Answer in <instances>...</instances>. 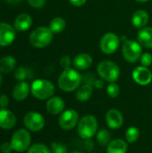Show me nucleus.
<instances>
[{
	"instance_id": "obj_1",
	"label": "nucleus",
	"mask_w": 152,
	"mask_h": 153,
	"mask_svg": "<svg viewBox=\"0 0 152 153\" xmlns=\"http://www.w3.org/2000/svg\"><path fill=\"white\" fill-rule=\"evenodd\" d=\"M82 75L73 68H65L63 73L60 74L57 83L59 88L66 92L73 91L80 87L82 83Z\"/></svg>"
},
{
	"instance_id": "obj_2",
	"label": "nucleus",
	"mask_w": 152,
	"mask_h": 153,
	"mask_svg": "<svg viewBox=\"0 0 152 153\" xmlns=\"http://www.w3.org/2000/svg\"><path fill=\"white\" fill-rule=\"evenodd\" d=\"M98 130V121L94 116L87 115L82 117L77 125V132L81 138L89 140L94 136Z\"/></svg>"
},
{
	"instance_id": "obj_3",
	"label": "nucleus",
	"mask_w": 152,
	"mask_h": 153,
	"mask_svg": "<svg viewBox=\"0 0 152 153\" xmlns=\"http://www.w3.org/2000/svg\"><path fill=\"white\" fill-rule=\"evenodd\" d=\"M98 74L104 81L115 82L119 79L120 69L116 63L109 60H105L99 64Z\"/></svg>"
},
{
	"instance_id": "obj_4",
	"label": "nucleus",
	"mask_w": 152,
	"mask_h": 153,
	"mask_svg": "<svg viewBox=\"0 0 152 153\" xmlns=\"http://www.w3.org/2000/svg\"><path fill=\"white\" fill-rule=\"evenodd\" d=\"M32 95L39 100H47L52 97L55 92L54 84L47 80H36L32 82L30 88Z\"/></svg>"
},
{
	"instance_id": "obj_5",
	"label": "nucleus",
	"mask_w": 152,
	"mask_h": 153,
	"mask_svg": "<svg viewBox=\"0 0 152 153\" xmlns=\"http://www.w3.org/2000/svg\"><path fill=\"white\" fill-rule=\"evenodd\" d=\"M53 40V32L49 28L39 27L35 29L30 36V42L36 48H44Z\"/></svg>"
},
{
	"instance_id": "obj_6",
	"label": "nucleus",
	"mask_w": 152,
	"mask_h": 153,
	"mask_svg": "<svg viewBox=\"0 0 152 153\" xmlns=\"http://www.w3.org/2000/svg\"><path fill=\"white\" fill-rule=\"evenodd\" d=\"M31 142L30 133L25 129H19L12 135L10 143L13 151L17 152H23L29 149Z\"/></svg>"
},
{
	"instance_id": "obj_7",
	"label": "nucleus",
	"mask_w": 152,
	"mask_h": 153,
	"mask_svg": "<svg viewBox=\"0 0 152 153\" xmlns=\"http://www.w3.org/2000/svg\"><path fill=\"white\" fill-rule=\"evenodd\" d=\"M122 53L127 62L134 63L142 56L141 44L134 40H125L123 45Z\"/></svg>"
},
{
	"instance_id": "obj_8",
	"label": "nucleus",
	"mask_w": 152,
	"mask_h": 153,
	"mask_svg": "<svg viewBox=\"0 0 152 153\" xmlns=\"http://www.w3.org/2000/svg\"><path fill=\"white\" fill-rule=\"evenodd\" d=\"M120 44V39L118 36L113 32L106 33L100 39V49L103 53L107 55L114 54Z\"/></svg>"
},
{
	"instance_id": "obj_9",
	"label": "nucleus",
	"mask_w": 152,
	"mask_h": 153,
	"mask_svg": "<svg viewBox=\"0 0 152 153\" xmlns=\"http://www.w3.org/2000/svg\"><path fill=\"white\" fill-rule=\"evenodd\" d=\"M23 124L27 129L32 132L40 131L45 126L44 117L37 112H29L24 116Z\"/></svg>"
},
{
	"instance_id": "obj_10",
	"label": "nucleus",
	"mask_w": 152,
	"mask_h": 153,
	"mask_svg": "<svg viewBox=\"0 0 152 153\" xmlns=\"http://www.w3.org/2000/svg\"><path fill=\"white\" fill-rule=\"evenodd\" d=\"M58 123L62 129L71 130L78 125L79 115L74 109H67L61 114Z\"/></svg>"
},
{
	"instance_id": "obj_11",
	"label": "nucleus",
	"mask_w": 152,
	"mask_h": 153,
	"mask_svg": "<svg viewBox=\"0 0 152 153\" xmlns=\"http://www.w3.org/2000/svg\"><path fill=\"white\" fill-rule=\"evenodd\" d=\"M133 79L140 85H148L152 81V73L146 66H137L133 72Z\"/></svg>"
},
{
	"instance_id": "obj_12",
	"label": "nucleus",
	"mask_w": 152,
	"mask_h": 153,
	"mask_svg": "<svg viewBox=\"0 0 152 153\" xmlns=\"http://www.w3.org/2000/svg\"><path fill=\"white\" fill-rule=\"evenodd\" d=\"M14 38V29L8 23L0 22V46H9L10 44L13 43Z\"/></svg>"
},
{
	"instance_id": "obj_13",
	"label": "nucleus",
	"mask_w": 152,
	"mask_h": 153,
	"mask_svg": "<svg viewBox=\"0 0 152 153\" xmlns=\"http://www.w3.org/2000/svg\"><path fill=\"white\" fill-rule=\"evenodd\" d=\"M106 123L111 129H119L124 124V117L119 110L111 108L106 114Z\"/></svg>"
},
{
	"instance_id": "obj_14",
	"label": "nucleus",
	"mask_w": 152,
	"mask_h": 153,
	"mask_svg": "<svg viewBox=\"0 0 152 153\" xmlns=\"http://www.w3.org/2000/svg\"><path fill=\"white\" fill-rule=\"evenodd\" d=\"M16 125V117L15 115L6 109L1 108L0 109V127L4 130L12 129Z\"/></svg>"
},
{
	"instance_id": "obj_15",
	"label": "nucleus",
	"mask_w": 152,
	"mask_h": 153,
	"mask_svg": "<svg viewBox=\"0 0 152 153\" xmlns=\"http://www.w3.org/2000/svg\"><path fill=\"white\" fill-rule=\"evenodd\" d=\"M46 108L49 114L58 115L65 109V101L59 97H53L47 100Z\"/></svg>"
},
{
	"instance_id": "obj_16",
	"label": "nucleus",
	"mask_w": 152,
	"mask_h": 153,
	"mask_svg": "<svg viewBox=\"0 0 152 153\" xmlns=\"http://www.w3.org/2000/svg\"><path fill=\"white\" fill-rule=\"evenodd\" d=\"M73 66L78 70H85L91 66L92 57L89 54H80L76 56L73 61Z\"/></svg>"
},
{
	"instance_id": "obj_17",
	"label": "nucleus",
	"mask_w": 152,
	"mask_h": 153,
	"mask_svg": "<svg viewBox=\"0 0 152 153\" xmlns=\"http://www.w3.org/2000/svg\"><path fill=\"white\" fill-rule=\"evenodd\" d=\"M30 92V86L25 82H21L15 85L13 91V97L18 101L25 100Z\"/></svg>"
},
{
	"instance_id": "obj_18",
	"label": "nucleus",
	"mask_w": 152,
	"mask_h": 153,
	"mask_svg": "<svg viewBox=\"0 0 152 153\" xmlns=\"http://www.w3.org/2000/svg\"><path fill=\"white\" fill-rule=\"evenodd\" d=\"M32 25V18L27 13H22L18 15L14 21V27L20 31H25Z\"/></svg>"
},
{
	"instance_id": "obj_19",
	"label": "nucleus",
	"mask_w": 152,
	"mask_h": 153,
	"mask_svg": "<svg viewBox=\"0 0 152 153\" xmlns=\"http://www.w3.org/2000/svg\"><path fill=\"white\" fill-rule=\"evenodd\" d=\"M139 43L147 48H152V27H147L142 29L138 32Z\"/></svg>"
},
{
	"instance_id": "obj_20",
	"label": "nucleus",
	"mask_w": 152,
	"mask_h": 153,
	"mask_svg": "<svg viewBox=\"0 0 152 153\" xmlns=\"http://www.w3.org/2000/svg\"><path fill=\"white\" fill-rule=\"evenodd\" d=\"M149 22V14L144 10H138L134 12L132 17L133 25L135 28H143Z\"/></svg>"
},
{
	"instance_id": "obj_21",
	"label": "nucleus",
	"mask_w": 152,
	"mask_h": 153,
	"mask_svg": "<svg viewBox=\"0 0 152 153\" xmlns=\"http://www.w3.org/2000/svg\"><path fill=\"white\" fill-rule=\"evenodd\" d=\"M127 148V143L125 141L116 139L111 141L107 146V153H126Z\"/></svg>"
},
{
	"instance_id": "obj_22",
	"label": "nucleus",
	"mask_w": 152,
	"mask_h": 153,
	"mask_svg": "<svg viewBox=\"0 0 152 153\" xmlns=\"http://www.w3.org/2000/svg\"><path fill=\"white\" fill-rule=\"evenodd\" d=\"M92 94V85L90 83H85L81 86L76 92V99L79 101L84 102L90 100Z\"/></svg>"
},
{
	"instance_id": "obj_23",
	"label": "nucleus",
	"mask_w": 152,
	"mask_h": 153,
	"mask_svg": "<svg viewBox=\"0 0 152 153\" xmlns=\"http://www.w3.org/2000/svg\"><path fill=\"white\" fill-rule=\"evenodd\" d=\"M16 61L13 56H4L0 59V72L4 74H9L14 69Z\"/></svg>"
},
{
	"instance_id": "obj_24",
	"label": "nucleus",
	"mask_w": 152,
	"mask_h": 153,
	"mask_svg": "<svg viewBox=\"0 0 152 153\" xmlns=\"http://www.w3.org/2000/svg\"><path fill=\"white\" fill-rule=\"evenodd\" d=\"M66 23L65 19L62 17H56L54 18L49 24V29L53 33H60L65 29Z\"/></svg>"
},
{
	"instance_id": "obj_25",
	"label": "nucleus",
	"mask_w": 152,
	"mask_h": 153,
	"mask_svg": "<svg viewBox=\"0 0 152 153\" xmlns=\"http://www.w3.org/2000/svg\"><path fill=\"white\" fill-rule=\"evenodd\" d=\"M98 143L102 146H108L111 142V134L107 129H102L97 134Z\"/></svg>"
},
{
	"instance_id": "obj_26",
	"label": "nucleus",
	"mask_w": 152,
	"mask_h": 153,
	"mask_svg": "<svg viewBox=\"0 0 152 153\" xmlns=\"http://www.w3.org/2000/svg\"><path fill=\"white\" fill-rule=\"evenodd\" d=\"M140 137V131L137 127L132 126L129 127L125 132V138L129 143H135Z\"/></svg>"
},
{
	"instance_id": "obj_27",
	"label": "nucleus",
	"mask_w": 152,
	"mask_h": 153,
	"mask_svg": "<svg viewBox=\"0 0 152 153\" xmlns=\"http://www.w3.org/2000/svg\"><path fill=\"white\" fill-rule=\"evenodd\" d=\"M27 153H51L47 146L42 143H36L30 146Z\"/></svg>"
},
{
	"instance_id": "obj_28",
	"label": "nucleus",
	"mask_w": 152,
	"mask_h": 153,
	"mask_svg": "<svg viewBox=\"0 0 152 153\" xmlns=\"http://www.w3.org/2000/svg\"><path fill=\"white\" fill-rule=\"evenodd\" d=\"M107 93L110 98H117L120 94V88L116 83L111 82L107 87Z\"/></svg>"
},
{
	"instance_id": "obj_29",
	"label": "nucleus",
	"mask_w": 152,
	"mask_h": 153,
	"mask_svg": "<svg viewBox=\"0 0 152 153\" xmlns=\"http://www.w3.org/2000/svg\"><path fill=\"white\" fill-rule=\"evenodd\" d=\"M51 149L52 153H67L66 146L61 143H52Z\"/></svg>"
},
{
	"instance_id": "obj_30",
	"label": "nucleus",
	"mask_w": 152,
	"mask_h": 153,
	"mask_svg": "<svg viewBox=\"0 0 152 153\" xmlns=\"http://www.w3.org/2000/svg\"><path fill=\"white\" fill-rule=\"evenodd\" d=\"M14 77L17 81L23 82V80L27 77V72L23 67H18L16 68L14 72Z\"/></svg>"
},
{
	"instance_id": "obj_31",
	"label": "nucleus",
	"mask_w": 152,
	"mask_h": 153,
	"mask_svg": "<svg viewBox=\"0 0 152 153\" xmlns=\"http://www.w3.org/2000/svg\"><path fill=\"white\" fill-rule=\"evenodd\" d=\"M141 63L143 66H150L152 63V55L150 53H144L141 56Z\"/></svg>"
},
{
	"instance_id": "obj_32",
	"label": "nucleus",
	"mask_w": 152,
	"mask_h": 153,
	"mask_svg": "<svg viewBox=\"0 0 152 153\" xmlns=\"http://www.w3.org/2000/svg\"><path fill=\"white\" fill-rule=\"evenodd\" d=\"M27 1L34 8H41L46 4V0H27Z\"/></svg>"
},
{
	"instance_id": "obj_33",
	"label": "nucleus",
	"mask_w": 152,
	"mask_h": 153,
	"mask_svg": "<svg viewBox=\"0 0 152 153\" xmlns=\"http://www.w3.org/2000/svg\"><path fill=\"white\" fill-rule=\"evenodd\" d=\"M9 104V99L6 95L2 94L0 95V108H6Z\"/></svg>"
},
{
	"instance_id": "obj_34",
	"label": "nucleus",
	"mask_w": 152,
	"mask_h": 153,
	"mask_svg": "<svg viewBox=\"0 0 152 153\" xmlns=\"http://www.w3.org/2000/svg\"><path fill=\"white\" fill-rule=\"evenodd\" d=\"M0 150L3 153H11L13 151V148H12L10 143H4L1 145Z\"/></svg>"
},
{
	"instance_id": "obj_35",
	"label": "nucleus",
	"mask_w": 152,
	"mask_h": 153,
	"mask_svg": "<svg viewBox=\"0 0 152 153\" xmlns=\"http://www.w3.org/2000/svg\"><path fill=\"white\" fill-rule=\"evenodd\" d=\"M61 65L65 69V68H69L70 65H71V59L69 56H63L60 60Z\"/></svg>"
},
{
	"instance_id": "obj_36",
	"label": "nucleus",
	"mask_w": 152,
	"mask_h": 153,
	"mask_svg": "<svg viewBox=\"0 0 152 153\" xmlns=\"http://www.w3.org/2000/svg\"><path fill=\"white\" fill-rule=\"evenodd\" d=\"M69 1L74 6H82L86 3L87 0H69Z\"/></svg>"
},
{
	"instance_id": "obj_37",
	"label": "nucleus",
	"mask_w": 152,
	"mask_h": 153,
	"mask_svg": "<svg viewBox=\"0 0 152 153\" xmlns=\"http://www.w3.org/2000/svg\"><path fill=\"white\" fill-rule=\"evenodd\" d=\"M94 85H95L96 88L101 89V88H103V86H104V82H103L102 81H100V80H96V81L94 82Z\"/></svg>"
},
{
	"instance_id": "obj_38",
	"label": "nucleus",
	"mask_w": 152,
	"mask_h": 153,
	"mask_svg": "<svg viewBox=\"0 0 152 153\" xmlns=\"http://www.w3.org/2000/svg\"><path fill=\"white\" fill-rule=\"evenodd\" d=\"M5 1L8 2V3H10V4H17V3L21 2L22 0H5Z\"/></svg>"
},
{
	"instance_id": "obj_39",
	"label": "nucleus",
	"mask_w": 152,
	"mask_h": 153,
	"mask_svg": "<svg viewBox=\"0 0 152 153\" xmlns=\"http://www.w3.org/2000/svg\"><path fill=\"white\" fill-rule=\"evenodd\" d=\"M135 1L139 3H146V2H149L150 0H135Z\"/></svg>"
},
{
	"instance_id": "obj_40",
	"label": "nucleus",
	"mask_w": 152,
	"mask_h": 153,
	"mask_svg": "<svg viewBox=\"0 0 152 153\" xmlns=\"http://www.w3.org/2000/svg\"><path fill=\"white\" fill-rule=\"evenodd\" d=\"M2 83H3V77H2V75L0 74V87L2 86Z\"/></svg>"
},
{
	"instance_id": "obj_41",
	"label": "nucleus",
	"mask_w": 152,
	"mask_h": 153,
	"mask_svg": "<svg viewBox=\"0 0 152 153\" xmlns=\"http://www.w3.org/2000/svg\"><path fill=\"white\" fill-rule=\"evenodd\" d=\"M73 153H82V152H73Z\"/></svg>"
}]
</instances>
